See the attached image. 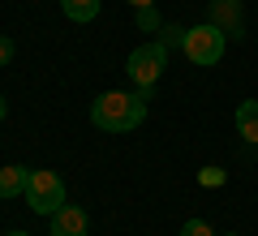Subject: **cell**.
I'll return each mask as SVG.
<instances>
[{"mask_svg":"<svg viewBox=\"0 0 258 236\" xmlns=\"http://www.w3.org/2000/svg\"><path fill=\"white\" fill-rule=\"evenodd\" d=\"M147 120V103L134 91H103L99 99L91 103V125L103 129V133H134V129Z\"/></svg>","mask_w":258,"mask_h":236,"instance_id":"6da1fadb","label":"cell"},{"mask_svg":"<svg viewBox=\"0 0 258 236\" xmlns=\"http://www.w3.org/2000/svg\"><path fill=\"white\" fill-rule=\"evenodd\" d=\"M185 60L198 64V69H211V64L224 60V52H228V35H224L220 26H211V22H198V26L185 30Z\"/></svg>","mask_w":258,"mask_h":236,"instance_id":"7a4b0ae2","label":"cell"},{"mask_svg":"<svg viewBox=\"0 0 258 236\" xmlns=\"http://www.w3.org/2000/svg\"><path fill=\"white\" fill-rule=\"evenodd\" d=\"M164 69H168V47L159 43V39L138 43L129 52V60H125V73L134 77V86H155L159 77H164Z\"/></svg>","mask_w":258,"mask_h":236,"instance_id":"3957f363","label":"cell"},{"mask_svg":"<svg viewBox=\"0 0 258 236\" xmlns=\"http://www.w3.org/2000/svg\"><path fill=\"white\" fill-rule=\"evenodd\" d=\"M22 198H26V206L35 210V215H47L52 219L56 210L64 206V181L56 172H47V168H30V185H26V193H22Z\"/></svg>","mask_w":258,"mask_h":236,"instance_id":"277c9868","label":"cell"},{"mask_svg":"<svg viewBox=\"0 0 258 236\" xmlns=\"http://www.w3.org/2000/svg\"><path fill=\"white\" fill-rule=\"evenodd\" d=\"M207 22L220 26L228 39H245V13H241V0H211V5H207Z\"/></svg>","mask_w":258,"mask_h":236,"instance_id":"5b68a950","label":"cell"},{"mask_svg":"<svg viewBox=\"0 0 258 236\" xmlns=\"http://www.w3.org/2000/svg\"><path fill=\"white\" fill-rule=\"evenodd\" d=\"M86 232H91V219H86L82 206H69L64 202L52 215V236H86Z\"/></svg>","mask_w":258,"mask_h":236,"instance_id":"8992f818","label":"cell"},{"mask_svg":"<svg viewBox=\"0 0 258 236\" xmlns=\"http://www.w3.org/2000/svg\"><path fill=\"white\" fill-rule=\"evenodd\" d=\"M26 185H30V168L18 164L0 168V198H18V193H26Z\"/></svg>","mask_w":258,"mask_h":236,"instance_id":"52a82bcc","label":"cell"},{"mask_svg":"<svg viewBox=\"0 0 258 236\" xmlns=\"http://www.w3.org/2000/svg\"><path fill=\"white\" fill-rule=\"evenodd\" d=\"M237 133L245 137L249 146H258V99H245L237 108Z\"/></svg>","mask_w":258,"mask_h":236,"instance_id":"ba28073f","label":"cell"},{"mask_svg":"<svg viewBox=\"0 0 258 236\" xmlns=\"http://www.w3.org/2000/svg\"><path fill=\"white\" fill-rule=\"evenodd\" d=\"M99 5L103 0H60V13L69 22H95L99 18Z\"/></svg>","mask_w":258,"mask_h":236,"instance_id":"9c48e42d","label":"cell"},{"mask_svg":"<svg viewBox=\"0 0 258 236\" xmlns=\"http://www.w3.org/2000/svg\"><path fill=\"white\" fill-rule=\"evenodd\" d=\"M134 18H138V30H142V35H159V26H164V18H159L155 5H147V9H134Z\"/></svg>","mask_w":258,"mask_h":236,"instance_id":"30bf717a","label":"cell"},{"mask_svg":"<svg viewBox=\"0 0 258 236\" xmlns=\"http://www.w3.org/2000/svg\"><path fill=\"white\" fill-rule=\"evenodd\" d=\"M159 43L164 47H185V30L181 26H159Z\"/></svg>","mask_w":258,"mask_h":236,"instance_id":"8fae6325","label":"cell"},{"mask_svg":"<svg viewBox=\"0 0 258 236\" xmlns=\"http://www.w3.org/2000/svg\"><path fill=\"white\" fill-rule=\"evenodd\" d=\"M181 236H215V232H211L207 219H185V223H181Z\"/></svg>","mask_w":258,"mask_h":236,"instance_id":"7c38bea8","label":"cell"},{"mask_svg":"<svg viewBox=\"0 0 258 236\" xmlns=\"http://www.w3.org/2000/svg\"><path fill=\"white\" fill-rule=\"evenodd\" d=\"M198 181H203V185H224V172H220V168H203Z\"/></svg>","mask_w":258,"mask_h":236,"instance_id":"4fadbf2b","label":"cell"},{"mask_svg":"<svg viewBox=\"0 0 258 236\" xmlns=\"http://www.w3.org/2000/svg\"><path fill=\"white\" fill-rule=\"evenodd\" d=\"M9 60H13V39L0 35V64H9Z\"/></svg>","mask_w":258,"mask_h":236,"instance_id":"5bb4252c","label":"cell"},{"mask_svg":"<svg viewBox=\"0 0 258 236\" xmlns=\"http://www.w3.org/2000/svg\"><path fill=\"white\" fill-rule=\"evenodd\" d=\"M9 116V99H5V95H0V120Z\"/></svg>","mask_w":258,"mask_h":236,"instance_id":"9a60e30c","label":"cell"},{"mask_svg":"<svg viewBox=\"0 0 258 236\" xmlns=\"http://www.w3.org/2000/svg\"><path fill=\"white\" fill-rule=\"evenodd\" d=\"M129 5H134V9H147V5H155V0H129Z\"/></svg>","mask_w":258,"mask_h":236,"instance_id":"2e32d148","label":"cell"},{"mask_svg":"<svg viewBox=\"0 0 258 236\" xmlns=\"http://www.w3.org/2000/svg\"><path fill=\"white\" fill-rule=\"evenodd\" d=\"M5 236H30V232H5Z\"/></svg>","mask_w":258,"mask_h":236,"instance_id":"e0dca14e","label":"cell"},{"mask_svg":"<svg viewBox=\"0 0 258 236\" xmlns=\"http://www.w3.org/2000/svg\"><path fill=\"white\" fill-rule=\"evenodd\" d=\"M228 236H237V232H228Z\"/></svg>","mask_w":258,"mask_h":236,"instance_id":"ac0fdd59","label":"cell"}]
</instances>
